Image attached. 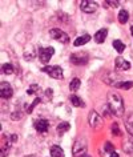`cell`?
<instances>
[{"label": "cell", "instance_id": "16", "mask_svg": "<svg viewBox=\"0 0 133 157\" xmlns=\"http://www.w3.org/2000/svg\"><path fill=\"white\" fill-rule=\"evenodd\" d=\"M49 153H51V157H64V151H63L61 147H59V145L51 147Z\"/></svg>", "mask_w": 133, "mask_h": 157}, {"label": "cell", "instance_id": "24", "mask_svg": "<svg viewBox=\"0 0 133 157\" xmlns=\"http://www.w3.org/2000/svg\"><path fill=\"white\" fill-rule=\"evenodd\" d=\"M39 92H40V87H39L37 84H32L28 89H27V95H36Z\"/></svg>", "mask_w": 133, "mask_h": 157}, {"label": "cell", "instance_id": "3", "mask_svg": "<svg viewBox=\"0 0 133 157\" xmlns=\"http://www.w3.org/2000/svg\"><path fill=\"white\" fill-rule=\"evenodd\" d=\"M88 124L92 129H100L104 124L103 117H101L96 111H91L88 115Z\"/></svg>", "mask_w": 133, "mask_h": 157}, {"label": "cell", "instance_id": "30", "mask_svg": "<svg viewBox=\"0 0 133 157\" xmlns=\"http://www.w3.org/2000/svg\"><path fill=\"white\" fill-rule=\"evenodd\" d=\"M52 93H53V91H52V89H47V91H45V96H47V99H52Z\"/></svg>", "mask_w": 133, "mask_h": 157}, {"label": "cell", "instance_id": "17", "mask_svg": "<svg viewBox=\"0 0 133 157\" xmlns=\"http://www.w3.org/2000/svg\"><path fill=\"white\" fill-rule=\"evenodd\" d=\"M91 40V36H89V35H83V36H79L76 39L75 41H73V45L75 47H81V45H84V44H87V43Z\"/></svg>", "mask_w": 133, "mask_h": 157}, {"label": "cell", "instance_id": "25", "mask_svg": "<svg viewBox=\"0 0 133 157\" xmlns=\"http://www.w3.org/2000/svg\"><path fill=\"white\" fill-rule=\"evenodd\" d=\"M40 101H41V99H40V97H36V99L33 100V103L31 104L28 108H27V113H32V111L35 109V107H37V104L40 103Z\"/></svg>", "mask_w": 133, "mask_h": 157}, {"label": "cell", "instance_id": "15", "mask_svg": "<svg viewBox=\"0 0 133 157\" xmlns=\"http://www.w3.org/2000/svg\"><path fill=\"white\" fill-rule=\"evenodd\" d=\"M125 128H127L129 135L133 137V113H129L125 119Z\"/></svg>", "mask_w": 133, "mask_h": 157}, {"label": "cell", "instance_id": "4", "mask_svg": "<svg viewBox=\"0 0 133 157\" xmlns=\"http://www.w3.org/2000/svg\"><path fill=\"white\" fill-rule=\"evenodd\" d=\"M43 72H45L48 76H51L52 78H56V80H61L64 77L61 67H59V65H47L43 68Z\"/></svg>", "mask_w": 133, "mask_h": 157}, {"label": "cell", "instance_id": "2", "mask_svg": "<svg viewBox=\"0 0 133 157\" xmlns=\"http://www.w3.org/2000/svg\"><path fill=\"white\" fill-rule=\"evenodd\" d=\"M87 149H88L87 140H85L84 137L77 139L75 143H73V147H72L73 157H84V156H87Z\"/></svg>", "mask_w": 133, "mask_h": 157}, {"label": "cell", "instance_id": "20", "mask_svg": "<svg viewBox=\"0 0 133 157\" xmlns=\"http://www.w3.org/2000/svg\"><path fill=\"white\" fill-rule=\"evenodd\" d=\"M113 48H115L119 53H123L125 51V44L121 40H113Z\"/></svg>", "mask_w": 133, "mask_h": 157}, {"label": "cell", "instance_id": "11", "mask_svg": "<svg viewBox=\"0 0 133 157\" xmlns=\"http://www.w3.org/2000/svg\"><path fill=\"white\" fill-rule=\"evenodd\" d=\"M115 65H116V68L120 69V71H128L129 68H131V63H129L128 60H125V59L121 57V56H119L115 60Z\"/></svg>", "mask_w": 133, "mask_h": 157}, {"label": "cell", "instance_id": "14", "mask_svg": "<svg viewBox=\"0 0 133 157\" xmlns=\"http://www.w3.org/2000/svg\"><path fill=\"white\" fill-rule=\"evenodd\" d=\"M69 100H71L73 107H76V108H84L85 107V103L83 101V99H80L77 95H71L69 96Z\"/></svg>", "mask_w": 133, "mask_h": 157}, {"label": "cell", "instance_id": "8", "mask_svg": "<svg viewBox=\"0 0 133 157\" xmlns=\"http://www.w3.org/2000/svg\"><path fill=\"white\" fill-rule=\"evenodd\" d=\"M12 96H13V89L11 87V84L7 83V81H2L0 83V97L4 100H8Z\"/></svg>", "mask_w": 133, "mask_h": 157}, {"label": "cell", "instance_id": "32", "mask_svg": "<svg viewBox=\"0 0 133 157\" xmlns=\"http://www.w3.org/2000/svg\"><path fill=\"white\" fill-rule=\"evenodd\" d=\"M131 33H132V36H133V25L131 27Z\"/></svg>", "mask_w": 133, "mask_h": 157}, {"label": "cell", "instance_id": "1", "mask_svg": "<svg viewBox=\"0 0 133 157\" xmlns=\"http://www.w3.org/2000/svg\"><path fill=\"white\" fill-rule=\"evenodd\" d=\"M107 103H108V109L112 115H115L117 117H121L124 115V111H125L124 100L117 92H109L108 93Z\"/></svg>", "mask_w": 133, "mask_h": 157}, {"label": "cell", "instance_id": "13", "mask_svg": "<svg viewBox=\"0 0 133 157\" xmlns=\"http://www.w3.org/2000/svg\"><path fill=\"white\" fill-rule=\"evenodd\" d=\"M123 151L129 156H133V137L132 139H127L123 143Z\"/></svg>", "mask_w": 133, "mask_h": 157}, {"label": "cell", "instance_id": "18", "mask_svg": "<svg viewBox=\"0 0 133 157\" xmlns=\"http://www.w3.org/2000/svg\"><path fill=\"white\" fill-rule=\"evenodd\" d=\"M69 129H71V124L66 123V121H63V123H60L57 125V133L59 135H64V133L68 132Z\"/></svg>", "mask_w": 133, "mask_h": 157}, {"label": "cell", "instance_id": "33", "mask_svg": "<svg viewBox=\"0 0 133 157\" xmlns=\"http://www.w3.org/2000/svg\"><path fill=\"white\" fill-rule=\"evenodd\" d=\"M25 157H33V156H25Z\"/></svg>", "mask_w": 133, "mask_h": 157}, {"label": "cell", "instance_id": "23", "mask_svg": "<svg viewBox=\"0 0 133 157\" xmlns=\"http://www.w3.org/2000/svg\"><path fill=\"white\" fill-rule=\"evenodd\" d=\"M2 72L4 75H12L13 73V67L12 64H8V63H6V64L2 65Z\"/></svg>", "mask_w": 133, "mask_h": 157}, {"label": "cell", "instance_id": "21", "mask_svg": "<svg viewBox=\"0 0 133 157\" xmlns=\"http://www.w3.org/2000/svg\"><path fill=\"white\" fill-rule=\"evenodd\" d=\"M115 87L120 89H131L133 87V81H119Z\"/></svg>", "mask_w": 133, "mask_h": 157}, {"label": "cell", "instance_id": "28", "mask_svg": "<svg viewBox=\"0 0 133 157\" xmlns=\"http://www.w3.org/2000/svg\"><path fill=\"white\" fill-rule=\"evenodd\" d=\"M104 6L105 7H112V8H117V7L120 6V2H109L108 0V2L104 3Z\"/></svg>", "mask_w": 133, "mask_h": 157}, {"label": "cell", "instance_id": "29", "mask_svg": "<svg viewBox=\"0 0 133 157\" xmlns=\"http://www.w3.org/2000/svg\"><path fill=\"white\" fill-rule=\"evenodd\" d=\"M21 117H23V116H21V112H20V111H19V112H13L12 115H11V119L15 120V121H16V120H20Z\"/></svg>", "mask_w": 133, "mask_h": 157}, {"label": "cell", "instance_id": "27", "mask_svg": "<svg viewBox=\"0 0 133 157\" xmlns=\"http://www.w3.org/2000/svg\"><path fill=\"white\" fill-rule=\"evenodd\" d=\"M112 133L115 136H121V131H120V128H119V124H112Z\"/></svg>", "mask_w": 133, "mask_h": 157}, {"label": "cell", "instance_id": "10", "mask_svg": "<svg viewBox=\"0 0 133 157\" xmlns=\"http://www.w3.org/2000/svg\"><path fill=\"white\" fill-rule=\"evenodd\" d=\"M33 127L39 133L44 135V133H47L48 132V129H49V121L45 120V119H39V120H36L33 123Z\"/></svg>", "mask_w": 133, "mask_h": 157}, {"label": "cell", "instance_id": "7", "mask_svg": "<svg viewBox=\"0 0 133 157\" xmlns=\"http://www.w3.org/2000/svg\"><path fill=\"white\" fill-rule=\"evenodd\" d=\"M55 55V48L53 47H47V48H40L39 49V59L43 64L49 63L51 57Z\"/></svg>", "mask_w": 133, "mask_h": 157}, {"label": "cell", "instance_id": "12", "mask_svg": "<svg viewBox=\"0 0 133 157\" xmlns=\"http://www.w3.org/2000/svg\"><path fill=\"white\" fill-rule=\"evenodd\" d=\"M107 36H108V29L107 28H101L95 33L93 39H95V41L97 43V44H103V43L105 41V39H107Z\"/></svg>", "mask_w": 133, "mask_h": 157}, {"label": "cell", "instance_id": "5", "mask_svg": "<svg viewBox=\"0 0 133 157\" xmlns=\"http://www.w3.org/2000/svg\"><path fill=\"white\" fill-rule=\"evenodd\" d=\"M49 35L53 40H56L59 43H63V44H68L69 43V36L60 28H52L49 31Z\"/></svg>", "mask_w": 133, "mask_h": 157}, {"label": "cell", "instance_id": "22", "mask_svg": "<svg viewBox=\"0 0 133 157\" xmlns=\"http://www.w3.org/2000/svg\"><path fill=\"white\" fill-rule=\"evenodd\" d=\"M80 84H81V81H80V78H73V80L69 83V89H71L72 92H76L77 89L80 88Z\"/></svg>", "mask_w": 133, "mask_h": 157}, {"label": "cell", "instance_id": "9", "mask_svg": "<svg viewBox=\"0 0 133 157\" xmlns=\"http://www.w3.org/2000/svg\"><path fill=\"white\" fill-rule=\"evenodd\" d=\"M99 8L96 2H92V0H84V2L80 3V10L85 13H93L96 12V10Z\"/></svg>", "mask_w": 133, "mask_h": 157}, {"label": "cell", "instance_id": "6", "mask_svg": "<svg viewBox=\"0 0 133 157\" xmlns=\"http://www.w3.org/2000/svg\"><path fill=\"white\" fill-rule=\"evenodd\" d=\"M89 61V55L87 52H75L71 55V63L75 65H85Z\"/></svg>", "mask_w": 133, "mask_h": 157}, {"label": "cell", "instance_id": "19", "mask_svg": "<svg viewBox=\"0 0 133 157\" xmlns=\"http://www.w3.org/2000/svg\"><path fill=\"white\" fill-rule=\"evenodd\" d=\"M117 19H119V21L121 23V24H125V23L129 20V13H128V11L121 10L120 12H119V16H117Z\"/></svg>", "mask_w": 133, "mask_h": 157}, {"label": "cell", "instance_id": "26", "mask_svg": "<svg viewBox=\"0 0 133 157\" xmlns=\"http://www.w3.org/2000/svg\"><path fill=\"white\" fill-rule=\"evenodd\" d=\"M104 152H107V153H109V155H112L113 152H115V147H113V144L112 143H105V145H104Z\"/></svg>", "mask_w": 133, "mask_h": 157}, {"label": "cell", "instance_id": "31", "mask_svg": "<svg viewBox=\"0 0 133 157\" xmlns=\"http://www.w3.org/2000/svg\"><path fill=\"white\" fill-rule=\"evenodd\" d=\"M111 157H120V156H119V155H117V153H116V152H113V153H112V155H111Z\"/></svg>", "mask_w": 133, "mask_h": 157}]
</instances>
